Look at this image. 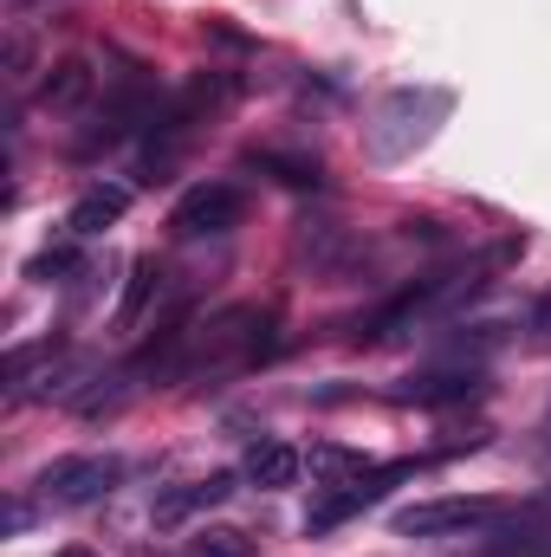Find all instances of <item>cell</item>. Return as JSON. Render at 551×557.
Here are the masks:
<instances>
[{"mask_svg": "<svg viewBox=\"0 0 551 557\" xmlns=\"http://www.w3.org/2000/svg\"><path fill=\"white\" fill-rule=\"evenodd\" d=\"M279 350V324L273 311L260 305H228L201 324H188L182 337V357H175V376L169 383H201V376H234V370H254L260 357Z\"/></svg>", "mask_w": 551, "mask_h": 557, "instance_id": "1", "label": "cell"}, {"mask_svg": "<svg viewBox=\"0 0 551 557\" xmlns=\"http://www.w3.org/2000/svg\"><path fill=\"white\" fill-rule=\"evenodd\" d=\"M441 117H448V98L441 91H396L377 111V124H370V149L383 162H396V156H409V149H421V143L434 137Z\"/></svg>", "mask_w": 551, "mask_h": 557, "instance_id": "2", "label": "cell"}, {"mask_svg": "<svg viewBox=\"0 0 551 557\" xmlns=\"http://www.w3.org/2000/svg\"><path fill=\"white\" fill-rule=\"evenodd\" d=\"M118 480H124L118 454H65V460L39 467V499H52V506H98Z\"/></svg>", "mask_w": 551, "mask_h": 557, "instance_id": "3", "label": "cell"}, {"mask_svg": "<svg viewBox=\"0 0 551 557\" xmlns=\"http://www.w3.org/2000/svg\"><path fill=\"white\" fill-rule=\"evenodd\" d=\"M415 460H390V467H370V473H351V480H338V486H325L318 493V506L305 512V532H331V525H344V519H357V512H370L396 480H409Z\"/></svg>", "mask_w": 551, "mask_h": 557, "instance_id": "4", "label": "cell"}, {"mask_svg": "<svg viewBox=\"0 0 551 557\" xmlns=\"http://www.w3.org/2000/svg\"><path fill=\"white\" fill-rule=\"evenodd\" d=\"M500 519H506L500 499H415L396 512V539H461V532H480Z\"/></svg>", "mask_w": 551, "mask_h": 557, "instance_id": "5", "label": "cell"}, {"mask_svg": "<svg viewBox=\"0 0 551 557\" xmlns=\"http://www.w3.org/2000/svg\"><path fill=\"white\" fill-rule=\"evenodd\" d=\"M247 221V195L234 188V182H195L182 201H175V214H169V227L182 234V240H221V234H234Z\"/></svg>", "mask_w": 551, "mask_h": 557, "instance_id": "6", "label": "cell"}, {"mask_svg": "<svg viewBox=\"0 0 551 557\" xmlns=\"http://www.w3.org/2000/svg\"><path fill=\"white\" fill-rule=\"evenodd\" d=\"M487 389V376L474 363H441V370H421L409 383H396V403H415V409H448V403H474Z\"/></svg>", "mask_w": 551, "mask_h": 557, "instance_id": "7", "label": "cell"}, {"mask_svg": "<svg viewBox=\"0 0 551 557\" xmlns=\"http://www.w3.org/2000/svg\"><path fill=\"white\" fill-rule=\"evenodd\" d=\"M124 208H131V188H118V182H98V188H85V195L72 201L65 227H72V240H98L105 227H118V221H124Z\"/></svg>", "mask_w": 551, "mask_h": 557, "instance_id": "8", "label": "cell"}, {"mask_svg": "<svg viewBox=\"0 0 551 557\" xmlns=\"http://www.w3.org/2000/svg\"><path fill=\"white\" fill-rule=\"evenodd\" d=\"M91 91H98L91 59H59V65H52V78L39 85V104H46V111H78Z\"/></svg>", "mask_w": 551, "mask_h": 557, "instance_id": "9", "label": "cell"}, {"mask_svg": "<svg viewBox=\"0 0 551 557\" xmlns=\"http://www.w3.org/2000/svg\"><path fill=\"white\" fill-rule=\"evenodd\" d=\"M162 285H169V278H162V267H156V260H137V267H131L124 305H118V331H137V324H143V311H149V305L162 298Z\"/></svg>", "mask_w": 551, "mask_h": 557, "instance_id": "10", "label": "cell"}, {"mask_svg": "<svg viewBox=\"0 0 551 557\" xmlns=\"http://www.w3.org/2000/svg\"><path fill=\"white\" fill-rule=\"evenodd\" d=\"M228 493H234V480H228V473H208V480H195V486L169 493V499L156 506V519H162V525H175V519H188V512H201V506H221Z\"/></svg>", "mask_w": 551, "mask_h": 557, "instance_id": "11", "label": "cell"}, {"mask_svg": "<svg viewBox=\"0 0 551 557\" xmlns=\"http://www.w3.org/2000/svg\"><path fill=\"white\" fill-rule=\"evenodd\" d=\"M247 480H254V486H267V493L292 486V480H298V454H292L285 441H260V447L247 454Z\"/></svg>", "mask_w": 551, "mask_h": 557, "instance_id": "12", "label": "cell"}, {"mask_svg": "<svg viewBox=\"0 0 551 557\" xmlns=\"http://www.w3.org/2000/svg\"><path fill=\"white\" fill-rule=\"evenodd\" d=\"M254 169H279L285 188H318V162L305 156H273V149H254Z\"/></svg>", "mask_w": 551, "mask_h": 557, "instance_id": "13", "label": "cell"}, {"mask_svg": "<svg viewBox=\"0 0 551 557\" xmlns=\"http://www.w3.org/2000/svg\"><path fill=\"white\" fill-rule=\"evenodd\" d=\"M188 557H254V539L247 532H201V539H188Z\"/></svg>", "mask_w": 551, "mask_h": 557, "instance_id": "14", "label": "cell"}, {"mask_svg": "<svg viewBox=\"0 0 551 557\" xmlns=\"http://www.w3.org/2000/svg\"><path fill=\"white\" fill-rule=\"evenodd\" d=\"M526 331H532V337H546V344H551V285L539 292V298H532V305H526Z\"/></svg>", "mask_w": 551, "mask_h": 557, "instance_id": "15", "label": "cell"}, {"mask_svg": "<svg viewBox=\"0 0 551 557\" xmlns=\"http://www.w3.org/2000/svg\"><path fill=\"white\" fill-rule=\"evenodd\" d=\"M52 557H98V552H85V545H65V552H52Z\"/></svg>", "mask_w": 551, "mask_h": 557, "instance_id": "16", "label": "cell"}]
</instances>
